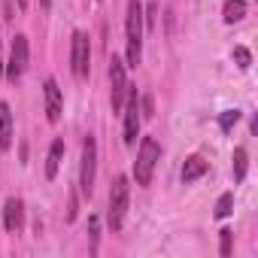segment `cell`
Returning <instances> with one entry per match:
<instances>
[{"label": "cell", "mask_w": 258, "mask_h": 258, "mask_svg": "<svg viewBox=\"0 0 258 258\" xmlns=\"http://www.w3.org/2000/svg\"><path fill=\"white\" fill-rule=\"evenodd\" d=\"M234 61H237V67H240V70H246V67L252 64L249 49H246V46H234Z\"/></svg>", "instance_id": "cell-18"}, {"label": "cell", "mask_w": 258, "mask_h": 258, "mask_svg": "<svg viewBox=\"0 0 258 258\" xmlns=\"http://www.w3.org/2000/svg\"><path fill=\"white\" fill-rule=\"evenodd\" d=\"M13 146V109L10 103H0V149Z\"/></svg>", "instance_id": "cell-11"}, {"label": "cell", "mask_w": 258, "mask_h": 258, "mask_svg": "<svg viewBox=\"0 0 258 258\" xmlns=\"http://www.w3.org/2000/svg\"><path fill=\"white\" fill-rule=\"evenodd\" d=\"M70 67L76 79H85L91 70V43L82 31H73V43H70Z\"/></svg>", "instance_id": "cell-6"}, {"label": "cell", "mask_w": 258, "mask_h": 258, "mask_svg": "<svg viewBox=\"0 0 258 258\" xmlns=\"http://www.w3.org/2000/svg\"><path fill=\"white\" fill-rule=\"evenodd\" d=\"M40 7H43V10H49V7H52V0H40Z\"/></svg>", "instance_id": "cell-21"}, {"label": "cell", "mask_w": 258, "mask_h": 258, "mask_svg": "<svg viewBox=\"0 0 258 258\" xmlns=\"http://www.w3.org/2000/svg\"><path fill=\"white\" fill-rule=\"evenodd\" d=\"M124 143L134 146L137 137H140V121H143V112H140V94L137 88H127V97H124Z\"/></svg>", "instance_id": "cell-5"}, {"label": "cell", "mask_w": 258, "mask_h": 258, "mask_svg": "<svg viewBox=\"0 0 258 258\" xmlns=\"http://www.w3.org/2000/svg\"><path fill=\"white\" fill-rule=\"evenodd\" d=\"M143 4L127 0V16H124V67H137L143 61Z\"/></svg>", "instance_id": "cell-1"}, {"label": "cell", "mask_w": 258, "mask_h": 258, "mask_svg": "<svg viewBox=\"0 0 258 258\" xmlns=\"http://www.w3.org/2000/svg\"><path fill=\"white\" fill-rule=\"evenodd\" d=\"M207 161L201 158V155H191L188 161H185V167H182V182H195V179H201L204 173H207Z\"/></svg>", "instance_id": "cell-14"}, {"label": "cell", "mask_w": 258, "mask_h": 258, "mask_svg": "<svg viewBox=\"0 0 258 258\" xmlns=\"http://www.w3.org/2000/svg\"><path fill=\"white\" fill-rule=\"evenodd\" d=\"M243 16H246V0H225V7H222L225 25H237L243 22Z\"/></svg>", "instance_id": "cell-13"}, {"label": "cell", "mask_w": 258, "mask_h": 258, "mask_svg": "<svg viewBox=\"0 0 258 258\" xmlns=\"http://www.w3.org/2000/svg\"><path fill=\"white\" fill-rule=\"evenodd\" d=\"M4 228L13 234L25 228V201L22 198H10L4 204Z\"/></svg>", "instance_id": "cell-10"}, {"label": "cell", "mask_w": 258, "mask_h": 258, "mask_svg": "<svg viewBox=\"0 0 258 258\" xmlns=\"http://www.w3.org/2000/svg\"><path fill=\"white\" fill-rule=\"evenodd\" d=\"M127 201H131V185H127V176H115L112 179V188H109V213H106V222H109L112 231H118L124 225Z\"/></svg>", "instance_id": "cell-3"}, {"label": "cell", "mask_w": 258, "mask_h": 258, "mask_svg": "<svg viewBox=\"0 0 258 258\" xmlns=\"http://www.w3.org/2000/svg\"><path fill=\"white\" fill-rule=\"evenodd\" d=\"M43 97H46V118L49 121H58L61 118V109H64V94H61V88H58L55 79H46Z\"/></svg>", "instance_id": "cell-9"}, {"label": "cell", "mask_w": 258, "mask_h": 258, "mask_svg": "<svg viewBox=\"0 0 258 258\" xmlns=\"http://www.w3.org/2000/svg\"><path fill=\"white\" fill-rule=\"evenodd\" d=\"M61 158H64V140L58 137V140H52V146H49V158H46V176H49V179L58 176Z\"/></svg>", "instance_id": "cell-12"}, {"label": "cell", "mask_w": 258, "mask_h": 258, "mask_svg": "<svg viewBox=\"0 0 258 258\" xmlns=\"http://www.w3.org/2000/svg\"><path fill=\"white\" fill-rule=\"evenodd\" d=\"M16 4H19V7H22V10H25V7H28V0H16Z\"/></svg>", "instance_id": "cell-23"}, {"label": "cell", "mask_w": 258, "mask_h": 258, "mask_svg": "<svg viewBox=\"0 0 258 258\" xmlns=\"http://www.w3.org/2000/svg\"><path fill=\"white\" fill-rule=\"evenodd\" d=\"M161 161V146L155 137H143L140 143V152H137V161H134V179L137 185H149L152 182V173H155V164Z\"/></svg>", "instance_id": "cell-2"}, {"label": "cell", "mask_w": 258, "mask_h": 258, "mask_svg": "<svg viewBox=\"0 0 258 258\" xmlns=\"http://www.w3.org/2000/svg\"><path fill=\"white\" fill-rule=\"evenodd\" d=\"M237 121H240V112H237V109H225V112L219 115V127H222V131H225V134L231 131V127H234Z\"/></svg>", "instance_id": "cell-17"}, {"label": "cell", "mask_w": 258, "mask_h": 258, "mask_svg": "<svg viewBox=\"0 0 258 258\" xmlns=\"http://www.w3.org/2000/svg\"><path fill=\"white\" fill-rule=\"evenodd\" d=\"M231 213H234V191H225V195L216 201V213H213V216H216V219H228Z\"/></svg>", "instance_id": "cell-16"}, {"label": "cell", "mask_w": 258, "mask_h": 258, "mask_svg": "<svg viewBox=\"0 0 258 258\" xmlns=\"http://www.w3.org/2000/svg\"><path fill=\"white\" fill-rule=\"evenodd\" d=\"M28 70V37L25 34H16L13 40V49H10V61L4 64V76L10 82H19Z\"/></svg>", "instance_id": "cell-7"}, {"label": "cell", "mask_w": 258, "mask_h": 258, "mask_svg": "<svg viewBox=\"0 0 258 258\" xmlns=\"http://www.w3.org/2000/svg\"><path fill=\"white\" fill-rule=\"evenodd\" d=\"M0 79H4V52H0Z\"/></svg>", "instance_id": "cell-22"}, {"label": "cell", "mask_w": 258, "mask_h": 258, "mask_svg": "<svg viewBox=\"0 0 258 258\" xmlns=\"http://www.w3.org/2000/svg\"><path fill=\"white\" fill-rule=\"evenodd\" d=\"M97 228H100V225H97V216H91V219H88V234H91V252H97V237H100V234H97Z\"/></svg>", "instance_id": "cell-20"}, {"label": "cell", "mask_w": 258, "mask_h": 258, "mask_svg": "<svg viewBox=\"0 0 258 258\" xmlns=\"http://www.w3.org/2000/svg\"><path fill=\"white\" fill-rule=\"evenodd\" d=\"M94 176H97V143L88 134L82 140V164H79V195L91 198L94 191Z\"/></svg>", "instance_id": "cell-4"}, {"label": "cell", "mask_w": 258, "mask_h": 258, "mask_svg": "<svg viewBox=\"0 0 258 258\" xmlns=\"http://www.w3.org/2000/svg\"><path fill=\"white\" fill-rule=\"evenodd\" d=\"M246 170H249V155L243 146L234 149V182H243L246 179Z\"/></svg>", "instance_id": "cell-15"}, {"label": "cell", "mask_w": 258, "mask_h": 258, "mask_svg": "<svg viewBox=\"0 0 258 258\" xmlns=\"http://www.w3.org/2000/svg\"><path fill=\"white\" fill-rule=\"evenodd\" d=\"M127 73H124V61L118 55H112L109 61V100H112V109H121L124 106V97H127Z\"/></svg>", "instance_id": "cell-8"}, {"label": "cell", "mask_w": 258, "mask_h": 258, "mask_svg": "<svg viewBox=\"0 0 258 258\" xmlns=\"http://www.w3.org/2000/svg\"><path fill=\"white\" fill-rule=\"evenodd\" d=\"M219 237H222V246H219V252L228 258V255H231V246H234V231H231V228H222V231H219Z\"/></svg>", "instance_id": "cell-19"}]
</instances>
